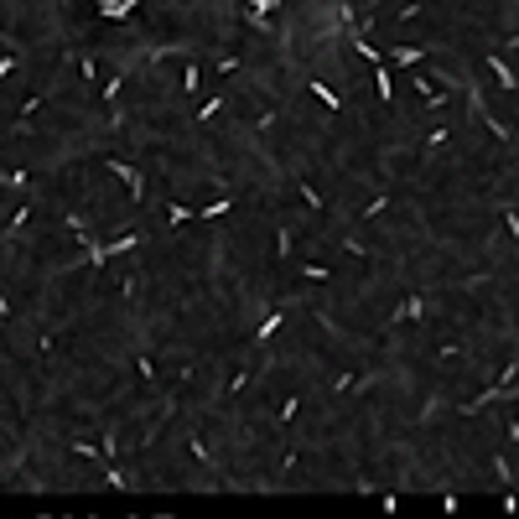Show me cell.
Listing matches in <instances>:
<instances>
[{"label": "cell", "instance_id": "1", "mask_svg": "<svg viewBox=\"0 0 519 519\" xmlns=\"http://www.w3.org/2000/svg\"><path fill=\"white\" fill-rule=\"evenodd\" d=\"M104 166H109V172H114V177L125 182V192H130V203L141 208V197H146V172H141L136 161H120V156H104Z\"/></svg>", "mask_w": 519, "mask_h": 519}, {"label": "cell", "instance_id": "2", "mask_svg": "<svg viewBox=\"0 0 519 519\" xmlns=\"http://www.w3.org/2000/svg\"><path fill=\"white\" fill-rule=\"evenodd\" d=\"M400 322H426V296H421V291H405V301L384 317V332H395Z\"/></svg>", "mask_w": 519, "mask_h": 519}, {"label": "cell", "instance_id": "3", "mask_svg": "<svg viewBox=\"0 0 519 519\" xmlns=\"http://www.w3.org/2000/svg\"><path fill=\"white\" fill-rule=\"evenodd\" d=\"M286 6V0H244L239 16H244V26H255V31H271V16Z\"/></svg>", "mask_w": 519, "mask_h": 519}, {"label": "cell", "instance_id": "4", "mask_svg": "<svg viewBox=\"0 0 519 519\" xmlns=\"http://www.w3.org/2000/svg\"><path fill=\"white\" fill-rule=\"evenodd\" d=\"M291 312H296V296H291V301H280V307H271V317H265V322L255 327V343H271L275 332L286 327V317H291Z\"/></svg>", "mask_w": 519, "mask_h": 519}, {"label": "cell", "instance_id": "5", "mask_svg": "<svg viewBox=\"0 0 519 519\" xmlns=\"http://www.w3.org/2000/svg\"><path fill=\"white\" fill-rule=\"evenodd\" d=\"M483 68H488V73H493L498 83H504L509 94L519 89V78H514V68H509V58H504V53H483Z\"/></svg>", "mask_w": 519, "mask_h": 519}, {"label": "cell", "instance_id": "6", "mask_svg": "<svg viewBox=\"0 0 519 519\" xmlns=\"http://www.w3.org/2000/svg\"><path fill=\"white\" fill-rule=\"evenodd\" d=\"M374 94H379V104H384V109L395 104V73L384 68V62H379V68H374Z\"/></svg>", "mask_w": 519, "mask_h": 519}, {"label": "cell", "instance_id": "7", "mask_svg": "<svg viewBox=\"0 0 519 519\" xmlns=\"http://www.w3.org/2000/svg\"><path fill=\"white\" fill-rule=\"evenodd\" d=\"M104 483H109V488H120V493H136V478H130L120 462H104Z\"/></svg>", "mask_w": 519, "mask_h": 519}, {"label": "cell", "instance_id": "8", "mask_svg": "<svg viewBox=\"0 0 519 519\" xmlns=\"http://www.w3.org/2000/svg\"><path fill=\"white\" fill-rule=\"evenodd\" d=\"M229 213H234V203H229V197L219 192L213 203H203V208H197V219H203V224H219V219H229Z\"/></svg>", "mask_w": 519, "mask_h": 519}, {"label": "cell", "instance_id": "9", "mask_svg": "<svg viewBox=\"0 0 519 519\" xmlns=\"http://www.w3.org/2000/svg\"><path fill=\"white\" fill-rule=\"evenodd\" d=\"M296 255V234H291V224H275V260L286 265Z\"/></svg>", "mask_w": 519, "mask_h": 519}, {"label": "cell", "instance_id": "10", "mask_svg": "<svg viewBox=\"0 0 519 519\" xmlns=\"http://www.w3.org/2000/svg\"><path fill=\"white\" fill-rule=\"evenodd\" d=\"M26 224H31V203H21V208H16V213H11V224H6V229H0V239H6V244H11V239H16V234H21Z\"/></svg>", "mask_w": 519, "mask_h": 519}, {"label": "cell", "instance_id": "11", "mask_svg": "<svg viewBox=\"0 0 519 519\" xmlns=\"http://www.w3.org/2000/svg\"><path fill=\"white\" fill-rule=\"evenodd\" d=\"M177 89H182V94H197V89H203V68L192 62V53H187V68H182V83H177Z\"/></svg>", "mask_w": 519, "mask_h": 519}, {"label": "cell", "instance_id": "12", "mask_svg": "<svg viewBox=\"0 0 519 519\" xmlns=\"http://www.w3.org/2000/svg\"><path fill=\"white\" fill-rule=\"evenodd\" d=\"M421 58H426V47H390V62H400V68H415Z\"/></svg>", "mask_w": 519, "mask_h": 519}, {"label": "cell", "instance_id": "13", "mask_svg": "<svg viewBox=\"0 0 519 519\" xmlns=\"http://www.w3.org/2000/svg\"><path fill=\"white\" fill-rule=\"evenodd\" d=\"M136 249H141V234H120L114 244H104V255L114 260V255H136Z\"/></svg>", "mask_w": 519, "mask_h": 519}, {"label": "cell", "instance_id": "14", "mask_svg": "<svg viewBox=\"0 0 519 519\" xmlns=\"http://www.w3.org/2000/svg\"><path fill=\"white\" fill-rule=\"evenodd\" d=\"M307 89H312L317 99H322V104H327L332 114H338V109H343V99H338V94H332V89H327V83H322V78H307Z\"/></svg>", "mask_w": 519, "mask_h": 519}, {"label": "cell", "instance_id": "15", "mask_svg": "<svg viewBox=\"0 0 519 519\" xmlns=\"http://www.w3.org/2000/svg\"><path fill=\"white\" fill-rule=\"evenodd\" d=\"M192 219H197V208H187V203H166V224H172V229H177V224H192Z\"/></svg>", "mask_w": 519, "mask_h": 519}, {"label": "cell", "instance_id": "16", "mask_svg": "<svg viewBox=\"0 0 519 519\" xmlns=\"http://www.w3.org/2000/svg\"><path fill=\"white\" fill-rule=\"evenodd\" d=\"M120 89H125V78L114 73V78H104V89H99V99H104V104L114 109V104H120Z\"/></svg>", "mask_w": 519, "mask_h": 519}, {"label": "cell", "instance_id": "17", "mask_svg": "<svg viewBox=\"0 0 519 519\" xmlns=\"http://www.w3.org/2000/svg\"><path fill=\"white\" fill-rule=\"evenodd\" d=\"M136 374L146 379V384H156L161 374H156V364H151V354H136Z\"/></svg>", "mask_w": 519, "mask_h": 519}, {"label": "cell", "instance_id": "18", "mask_svg": "<svg viewBox=\"0 0 519 519\" xmlns=\"http://www.w3.org/2000/svg\"><path fill=\"white\" fill-rule=\"evenodd\" d=\"M296 187H301V197H307V208H317V213H322V208H327V203H322V192H317V187H312V182H301V177H296Z\"/></svg>", "mask_w": 519, "mask_h": 519}, {"label": "cell", "instance_id": "19", "mask_svg": "<svg viewBox=\"0 0 519 519\" xmlns=\"http://www.w3.org/2000/svg\"><path fill=\"white\" fill-rule=\"evenodd\" d=\"M301 280H332V271L317 265V260H307V265H301Z\"/></svg>", "mask_w": 519, "mask_h": 519}, {"label": "cell", "instance_id": "20", "mask_svg": "<svg viewBox=\"0 0 519 519\" xmlns=\"http://www.w3.org/2000/svg\"><path fill=\"white\" fill-rule=\"evenodd\" d=\"M296 410H301V395H286V405H280L275 421H280V426H291V421H296Z\"/></svg>", "mask_w": 519, "mask_h": 519}, {"label": "cell", "instance_id": "21", "mask_svg": "<svg viewBox=\"0 0 519 519\" xmlns=\"http://www.w3.org/2000/svg\"><path fill=\"white\" fill-rule=\"evenodd\" d=\"M219 109H224V94H219V99H208V104L197 109V120H192V125H208V120H213V114H219Z\"/></svg>", "mask_w": 519, "mask_h": 519}, {"label": "cell", "instance_id": "22", "mask_svg": "<svg viewBox=\"0 0 519 519\" xmlns=\"http://www.w3.org/2000/svg\"><path fill=\"white\" fill-rule=\"evenodd\" d=\"M384 208H390V192H379V197H374V203H369V208H359V219H379V213H384Z\"/></svg>", "mask_w": 519, "mask_h": 519}, {"label": "cell", "instance_id": "23", "mask_svg": "<svg viewBox=\"0 0 519 519\" xmlns=\"http://www.w3.org/2000/svg\"><path fill=\"white\" fill-rule=\"evenodd\" d=\"M504 229H509V239L519 244V208H504Z\"/></svg>", "mask_w": 519, "mask_h": 519}, {"label": "cell", "instance_id": "24", "mask_svg": "<svg viewBox=\"0 0 519 519\" xmlns=\"http://www.w3.org/2000/svg\"><path fill=\"white\" fill-rule=\"evenodd\" d=\"M78 73H83V78L94 83V73H99V62H94V53H83V58H78Z\"/></svg>", "mask_w": 519, "mask_h": 519}, {"label": "cell", "instance_id": "25", "mask_svg": "<svg viewBox=\"0 0 519 519\" xmlns=\"http://www.w3.org/2000/svg\"><path fill=\"white\" fill-rule=\"evenodd\" d=\"M493 473L504 478V483H514V467H509V452H504V457H493Z\"/></svg>", "mask_w": 519, "mask_h": 519}, {"label": "cell", "instance_id": "26", "mask_svg": "<svg viewBox=\"0 0 519 519\" xmlns=\"http://www.w3.org/2000/svg\"><path fill=\"white\" fill-rule=\"evenodd\" d=\"M0 182H6V187H26V172L21 166H16V172H0Z\"/></svg>", "mask_w": 519, "mask_h": 519}, {"label": "cell", "instance_id": "27", "mask_svg": "<svg viewBox=\"0 0 519 519\" xmlns=\"http://www.w3.org/2000/svg\"><path fill=\"white\" fill-rule=\"evenodd\" d=\"M447 136H452V130H447V125H437V130H431V136H426V151H437V146H442Z\"/></svg>", "mask_w": 519, "mask_h": 519}, {"label": "cell", "instance_id": "28", "mask_svg": "<svg viewBox=\"0 0 519 519\" xmlns=\"http://www.w3.org/2000/svg\"><path fill=\"white\" fill-rule=\"evenodd\" d=\"M0 332H11V301H6V291H0Z\"/></svg>", "mask_w": 519, "mask_h": 519}, {"label": "cell", "instance_id": "29", "mask_svg": "<svg viewBox=\"0 0 519 519\" xmlns=\"http://www.w3.org/2000/svg\"><path fill=\"white\" fill-rule=\"evenodd\" d=\"M16 62H21L16 53H6V58H0V78H11V73H16Z\"/></svg>", "mask_w": 519, "mask_h": 519}, {"label": "cell", "instance_id": "30", "mask_svg": "<svg viewBox=\"0 0 519 519\" xmlns=\"http://www.w3.org/2000/svg\"><path fill=\"white\" fill-rule=\"evenodd\" d=\"M509 53H519V31H514V37H509Z\"/></svg>", "mask_w": 519, "mask_h": 519}]
</instances>
